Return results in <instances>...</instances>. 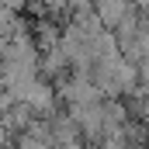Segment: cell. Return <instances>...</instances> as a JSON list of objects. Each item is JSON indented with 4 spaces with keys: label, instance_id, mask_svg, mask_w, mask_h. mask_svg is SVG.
I'll return each mask as SVG.
<instances>
[{
    "label": "cell",
    "instance_id": "1",
    "mask_svg": "<svg viewBox=\"0 0 149 149\" xmlns=\"http://www.w3.org/2000/svg\"><path fill=\"white\" fill-rule=\"evenodd\" d=\"M132 14H139V3L135 0H97L94 3V17L101 21V28L104 31H118Z\"/></svg>",
    "mask_w": 149,
    "mask_h": 149
},
{
    "label": "cell",
    "instance_id": "7",
    "mask_svg": "<svg viewBox=\"0 0 149 149\" xmlns=\"http://www.w3.org/2000/svg\"><path fill=\"white\" fill-rule=\"evenodd\" d=\"M146 149H149V146H146Z\"/></svg>",
    "mask_w": 149,
    "mask_h": 149
},
{
    "label": "cell",
    "instance_id": "3",
    "mask_svg": "<svg viewBox=\"0 0 149 149\" xmlns=\"http://www.w3.org/2000/svg\"><path fill=\"white\" fill-rule=\"evenodd\" d=\"M94 3H97V0H63V7L70 10V17H73V14H90Z\"/></svg>",
    "mask_w": 149,
    "mask_h": 149
},
{
    "label": "cell",
    "instance_id": "5",
    "mask_svg": "<svg viewBox=\"0 0 149 149\" xmlns=\"http://www.w3.org/2000/svg\"><path fill=\"white\" fill-rule=\"evenodd\" d=\"M101 149H128L121 139H108V142H101Z\"/></svg>",
    "mask_w": 149,
    "mask_h": 149
},
{
    "label": "cell",
    "instance_id": "2",
    "mask_svg": "<svg viewBox=\"0 0 149 149\" xmlns=\"http://www.w3.org/2000/svg\"><path fill=\"white\" fill-rule=\"evenodd\" d=\"M0 121L14 132V135H28L31 128H35V121H38V114L28 108V104H10L7 111L0 114Z\"/></svg>",
    "mask_w": 149,
    "mask_h": 149
},
{
    "label": "cell",
    "instance_id": "4",
    "mask_svg": "<svg viewBox=\"0 0 149 149\" xmlns=\"http://www.w3.org/2000/svg\"><path fill=\"white\" fill-rule=\"evenodd\" d=\"M14 142H17V135H14V132L0 121V149H14Z\"/></svg>",
    "mask_w": 149,
    "mask_h": 149
},
{
    "label": "cell",
    "instance_id": "6",
    "mask_svg": "<svg viewBox=\"0 0 149 149\" xmlns=\"http://www.w3.org/2000/svg\"><path fill=\"white\" fill-rule=\"evenodd\" d=\"M59 149H90L83 139H76V142H66V146H59Z\"/></svg>",
    "mask_w": 149,
    "mask_h": 149
}]
</instances>
